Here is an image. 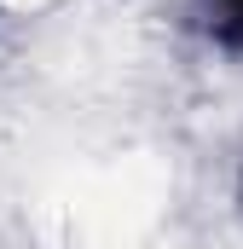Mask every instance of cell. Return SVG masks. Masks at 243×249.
Listing matches in <instances>:
<instances>
[{"label":"cell","instance_id":"1","mask_svg":"<svg viewBox=\"0 0 243 249\" xmlns=\"http://www.w3.org/2000/svg\"><path fill=\"white\" fill-rule=\"evenodd\" d=\"M185 18L214 53L243 58V0H185Z\"/></svg>","mask_w":243,"mask_h":249},{"label":"cell","instance_id":"2","mask_svg":"<svg viewBox=\"0 0 243 249\" xmlns=\"http://www.w3.org/2000/svg\"><path fill=\"white\" fill-rule=\"evenodd\" d=\"M238 203H243V174H238Z\"/></svg>","mask_w":243,"mask_h":249}]
</instances>
